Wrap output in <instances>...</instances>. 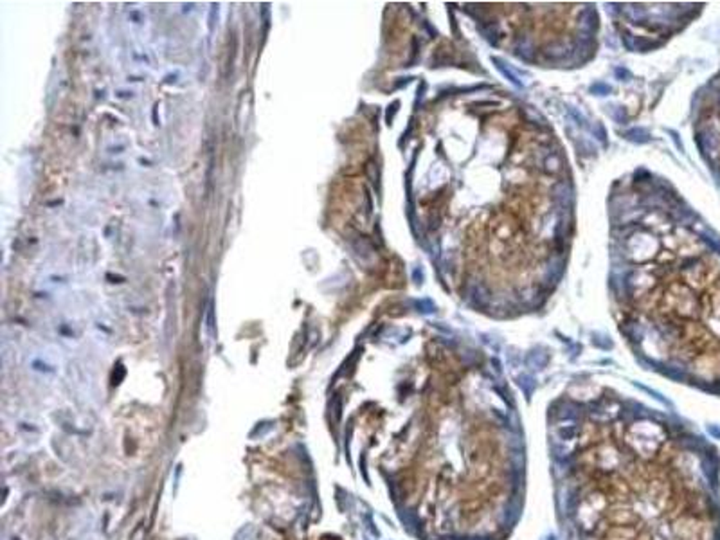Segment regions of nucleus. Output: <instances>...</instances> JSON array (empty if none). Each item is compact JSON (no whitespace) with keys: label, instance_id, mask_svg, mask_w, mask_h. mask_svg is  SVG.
<instances>
[{"label":"nucleus","instance_id":"obj_1","mask_svg":"<svg viewBox=\"0 0 720 540\" xmlns=\"http://www.w3.org/2000/svg\"><path fill=\"white\" fill-rule=\"evenodd\" d=\"M562 540H720V467L706 439L663 416L569 411L549 436Z\"/></svg>","mask_w":720,"mask_h":540},{"label":"nucleus","instance_id":"obj_2","mask_svg":"<svg viewBox=\"0 0 720 540\" xmlns=\"http://www.w3.org/2000/svg\"><path fill=\"white\" fill-rule=\"evenodd\" d=\"M713 146H715V153L717 157H719V162H720V99L719 103H717V108H715V114H713Z\"/></svg>","mask_w":720,"mask_h":540}]
</instances>
